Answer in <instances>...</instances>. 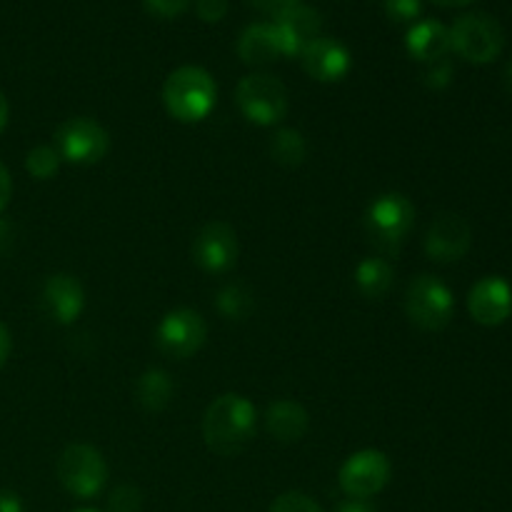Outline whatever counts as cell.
Instances as JSON below:
<instances>
[{
    "mask_svg": "<svg viewBox=\"0 0 512 512\" xmlns=\"http://www.w3.org/2000/svg\"><path fill=\"white\" fill-rule=\"evenodd\" d=\"M258 428V410L248 398L238 393H223L208 405L203 415V440L210 453H240L253 440Z\"/></svg>",
    "mask_w": 512,
    "mask_h": 512,
    "instance_id": "1",
    "label": "cell"
},
{
    "mask_svg": "<svg viewBox=\"0 0 512 512\" xmlns=\"http://www.w3.org/2000/svg\"><path fill=\"white\" fill-rule=\"evenodd\" d=\"M163 103L180 123H200L218 103V85L200 65H183L165 78Z\"/></svg>",
    "mask_w": 512,
    "mask_h": 512,
    "instance_id": "2",
    "label": "cell"
},
{
    "mask_svg": "<svg viewBox=\"0 0 512 512\" xmlns=\"http://www.w3.org/2000/svg\"><path fill=\"white\" fill-rule=\"evenodd\" d=\"M415 225V205L403 193H383L365 213V230L383 258H395Z\"/></svg>",
    "mask_w": 512,
    "mask_h": 512,
    "instance_id": "3",
    "label": "cell"
},
{
    "mask_svg": "<svg viewBox=\"0 0 512 512\" xmlns=\"http://www.w3.org/2000/svg\"><path fill=\"white\" fill-rule=\"evenodd\" d=\"M405 313L410 323L428 333H438L450 325L455 315V298L448 285L435 275H418L405 290Z\"/></svg>",
    "mask_w": 512,
    "mask_h": 512,
    "instance_id": "4",
    "label": "cell"
},
{
    "mask_svg": "<svg viewBox=\"0 0 512 512\" xmlns=\"http://www.w3.org/2000/svg\"><path fill=\"white\" fill-rule=\"evenodd\" d=\"M55 475L70 495L90 500L108 483V463L98 448L88 443H75L60 453Z\"/></svg>",
    "mask_w": 512,
    "mask_h": 512,
    "instance_id": "5",
    "label": "cell"
},
{
    "mask_svg": "<svg viewBox=\"0 0 512 512\" xmlns=\"http://www.w3.org/2000/svg\"><path fill=\"white\" fill-rule=\"evenodd\" d=\"M503 45V28L488 13H465L450 25V48L473 65L493 63Z\"/></svg>",
    "mask_w": 512,
    "mask_h": 512,
    "instance_id": "6",
    "label": "cell"
},
{
    "mask_svg": "<svg viewBox=\"0 0 512 512\" xmlns=\"http://www.w3.org/2000/svg\"><path fill=\"white\" fill-rule=\"evenodd\" d=\"M235 103L250 123L270 128L288 115V90L275 75L250 73L235 88Z\"/></svg>",
    "mask_w": 512,
    "mask_h": 512,
    "instance_id": "7",
    "label": "cell"
},
{
    "mask_svg": "<svg viewBox=\"0 0 512 512\" xmlns=\"http://www.w3.org/2000/svg\"><path fill=\"white\" fill-rule=\"evenodd\" d=\"M53 148L65 163L95 165L108 155L110 135L98 120L80 115L58 125L53 135Z\"/></svg>",
    "mask_w": 512,
    "mask_h": 512,
    "instance_id": "8",
    "label": "cell"
},
{
    "mask_svg": "<svg viewBox=\"0 0 512 512\" xmlns=\"http://www.w3.org/2000/svg\"><path fill=\"white\" fill-rule=\"evenodd\" d=\"M390 475H393V465L388 455L383 450L365 448L345 460L338 483L350 500H368L383 493L385 485L390 483Z\"/></svg>",
    "mask_w": 512,
    "mask_h": 512,
    "instance_id": "9",
    "label": "cell"
},
{
    "mask_svg": "<svg viewBox=\"0 0 512 512\" xmlns=\"http://www.w3.org/2000/svg\"><path fill=\"white\" fill-rule=\"evenodd\" d=\"M208 338V325L198 310H170L155 328V345L165 358L185 360L198 353Z\"/></svg>",
    "mask_w": 512,
    "mask_h": 512,
    "instance_id": "10",
    "label": "cell"
},
{
    "mask_svg": "<svg viewBox=\"0 0 512 512\" xmlns=\"http://www.w3.org/2000/svg\"><path fill=\"white\" fill-rule=\"evenodd\" d=\"M193 263L198 265L203 273L223 275L230 273L238 263V235H235L233 225L223 223V220H210L203 228L195 233L193 238Z\"/></svg>",
    "mask_w": 512,
    "mask_h": 512,
    "instance_id": "11",
    "label": "cell"
},
{
    "mask_svg": "<svg viewBox=\"0 0 512 512\" xmlns=\"http://www.w3.org/2000/svg\"><path fill=\"white\" fill-rule=\"evenodd\" d=\"M473 245L470 223L458 213H440L425 233V253L435 263H458Z\"/></svg>",
    "mask_w": 512,
    "mask_h": 512,
    "instance_id": "12",
    "label": "cell"
},
{
    "mask_svg": "<svg viewBox=\"0 0 512 512\" xmlns=\"http://www.w3.org/2000/svg\"><path fill=\"white\" fill-rule=\"evenodd\" d=\"M470 318L485 328H498L512 315V288L500 275H485L468 293Z\"/></svg>",
    "mask_w": 512,
    "mask_h": 512,
    "instance_id": "13",
    "label": "cell"
},
{
    "mask_svg": "<svg viewBox=\"0 0 512 512\" xmlns=\"http://www.w3.org/2000/svg\"><path fill=\"white\" fill-rule=\"evenodd\" d=\"M40 305L53 323L73 325L85 310L83 283L70 273L50 275L40 293Z\"/></svg>",
    "mask_w": 512,
    "mask_h": 512,
    "instance_id": "14",
    "label": "cell"
},
{
    "mask_svg": "<svg viewBox=\"0 0 512 512\" xmlns=\"http://www.w3.org/2000/svg\"><path fill=\"white\" fill-rule=\"evenodd\" d=\"M300 60H303L305 73L318 83H338L345 75L350 73V60L348 48L335 38H315L300 50Z\"/></svg>",
    "mask_w": 512,
    "mask_h": 512,
    "instance_id": "15",
    "label": "cell"
},
{
    "mask_svg": "<svg viewBox=\"0 0 512 512\" xmlns=\"http://www.w3.org/2000/svg\"><path fill=\"white\" fill-rule=\"evenodd\" d=\"M273 25L280 35V43H283L285 58H293V55H300V50H303L310 40L320 38L323 15L315 8H310V5L298 3L290 10H285V13L275 15Z\"/></svg>",
    "mask_w": 512,
    "mask_h": 512,
    "instance_id": "16",
    "label": "cell"
},
{
    "mask_svg": "<svg viewBox=\"0 0 512 512\" xmlns=\"http://www.w3.org/2000/svg\"><path fill=\"white\" fill-rule=\"evenodd\" d=\"M238 55L250 68H263V65L275 63L278 58H285L283 43L273 23H253L240 33Z\"/></svg>",
    "mask_w": 512,
    "mask_h": 512,
    "instance_id": "17",
    "label": "cell"
},
{
    "mask_svg": "<svg viewBox=\"0 0 512 512\" xmlns=\"http://www.w3.org/2000/svg\"><path fill=\"white\" fill-rule=\"evenodd\" d=\"M265 428L278 443H300L310 430V415L295 400H275L265 410Z\"/></svg>",
    "mask_w": 512,
    "mask_h": 512,
    "instance_id": "18",
    "label": "cell"
},
{
    "mask_svg": "<svg viewBox=\"0 0 512 512\" xmlns=\"http://www.w3.org/2000/svg\"><path fill=\"white\" fill-rule=\"evenodd\" d=\"M405 45H408V53L425 65L448 58V53L453 50L450 48V28L433 18L410 25Z\"/></svg>",
    "mask_w": 512,
    "mask_h": 512,
    "instance_id": "19",
    "label": "cell"
},
{
    "mask_svg": "<svg viewBox=\"0 0 512 512\" xmlns=\"http://www.w3.org/2000/svg\"><path fill=\"white\" fill-rule=\"evenodd\" d=\"M395 283V268L388 258H365L355 268V288L365 300H383Z\"/></svg>",
    "mask_w": 512,
    "mask_h": 512,
    "instance_id": "20",
    "label": "cell"
},
{
    "mask_svg": "<svg viewBox=\"0 0 512 512\" xmlns=\"http://www.w3.org/2000/svg\"><path fill=\"white\" fill-rule=\"evenodd\" d=\"M175 393V383L165 370L150 368L135 383V400H138L140 408H145L148 413H160L170 405Z\"/></svg>",
    "mask_w": 512,
    "mask_h": 512,
    "instance_id": "21",
    "label": "cell"
},
{
    "mask_svg": "<svg viewBox=\"0 0 512 512\" xmlns=\"http://www.w3.org/2000/svg\"><path fill=\"white\" fill-rule=\"evenodd\" d=\"M270 155L275 163L285 165V168H300L308 158V143L300 130L280 128L270 140Z\"/></svg>",
    "mask_w": 512,
    "mask_h": 512,
    "instance_id": "22",
    "label": "cell"
},
{
    "mask_svg": "<svg viewBox=\"0 0 512 512\" xmlns=\"http://www.w3.org/2000/svg\"><path fill=\"white\" fill-rule=\"evenodd\" d=\"M215 305H218L223 318L245 320L250 313H253L255 300H253V293H250L243 283H230L220 290L218 298H215Z\"/></svg>",
    "mask_w": 512,
    "mask_h": 512,
    "instance_id": "23",
    "label": "cell"
},
{
    "mask_svg": "<svg viewBox=\"0 0 512 512\" xmlns=\"http://www.w3.org/2000/svg\"><path fill=\"white\" fill-rule=\"evenodd\" d=\"M60 155L53 145H38V148L28 150L25 155V170L30 173V178L35 180H50L60 170Z\"/></svg>",
    "mask_w": 512,
    "mask_h": 512,
    "instance_id": "24",
    "label": "cell"
},
{
    "mask_svg": "<svg viewBox=\"0 0 512 512\" xmlns=\"http://www.w3.org/2000/svg\"><path fill=\"white\" fill-rule=\"evenodd\" d=\"M143 508V493L135 485H118L108 495V512H140Z\"/></svg>",
    "mask_w": 512,
    "mask_h": 512,
    "instance_id": "25",
    "label": "cell"
},
{
    "mask_svg": "<svg viewBox=\"0 0 512 512\" xmlns=\"http://www.w3.org/2000/svg\"><path fill=\"white\" fill-rule=\"evenodd\" d=\"M270 512H323V508H320L310 495L298 493V490H290V493H283L278 500H275Z\"/></svg>",
    "mask_w": 512,
    "mask_h": 512,
    "instance_id": "26",
    "label": "cell"
},
{
    "mask_svg": "<svg viewBox=\"0 0 512 512\" xmlns=\"http://www.w3.org/2000/svg\"><path fill=\"white\" fill-rule=\"evenodd\" d=\"M385 13L395 23H413L420 15V0H385Z\"/></svg>",
    "mask_w": 512,
    "mask_h": 512,
    "instance_id": "27",
    "label": "cell"
},
{
    "mask_svg": "<svg viewBox=\"0 0 512 512\" xmlns=\"http://www.w3.org/2000/svg\"><path fill=\"white\" fill-rule=\"evenodd\" d=\"M450 80H453V63H450L448 58L438 60V63H430L428 70H425V83H428L430 88H448Z\"/></svg>",
    "mask_w": 512,
    "mask_h": 512,
    "instance_id": "28",
    "label": "cell"
},
{
    "mask_svg": "<svg viewBox=\"0 0 512 512\" xmlns=\"http://www.w3.org/2000/svg\"><path fill=\"white\" fill-rule=\"evenodd\" d=\"M145 8L158 18H178L190 8V0H143Z\"/></svg>",
    "mask_w": 512,
    "mask_h": 512,
    "instance_id": "29",
    "label": "cell"
},
{
    "mask_svg": "<svg viewBox=\"0 0 512 512\" xmlns=\"http://www.w3.org/2000/svg\"><path fill=\"white\" fill-rule=\"evenodd\" d=\"M195 13L205 23H218L228 13V0H195Z\"/></svg>",
    "mask_w": 512,
    "mask_h": 512,
    "instance_id": "30",
    "label": "cell"
},
{
    "mask_svg": "<svg viewBox=\"0 0 512 512\" xmlns=\"http://www.w3.org/2000/svg\"><path fill=\"white\" fill-rule=\"evenodd\" d=\"M250 5H253V8H258L260 13H268V15H280V13H285V10H290L293 8V5H298L300 0H248Z\"/></svg>",
    "mask_w": 512,
    "mask_h": 512,
    "instance_id": "31",
    "label": "cell"
},
{
    "mask_svg": "<svg viewBox=\"0 0 512 512\" xmlns=\"http://www.w3.org/2000/svg\"><path fill=\"white\" fill-rule=\"evenodd\" d=\"M10 195H13V180H10L8 168H5L3 160H0V213L8 208Z\"/></svg>",
    "mask_w": 512,
    "mask_h": 512,
    "instance_id": "32",
    "label": "cell"
},
{
    "mask_svg": "<svg viewBox=\"0 0 512 512\" xmlns=\"http://www.w3.org/2000/svg\"><path fill=\"white\" fill-rule=\"evenodd\" d=\"M0 512H25L20 495L13 490H0Z\"/></svg>",
    "mask_w": 512,
    "mask_h": 512,
    "instance_id": "33",
    "label": "cell"
},
{
    "mask_svg": "<svg viewBox=\"0 0 512 512\" xmlns=\"http://www.w3.org/2000/svg\"><path fill=\"white\" fill-rule=\"evenodd\" d=\"M335 512H378V510H375L368 500H350L348 498L338 505V510Z\"/></svg>",
    "mask_w": 512,
    "mask_h": 512,
    "instance_id": "34",
    "label": "cell"
},
{
    "mask_svg": "<svg viewBox=\"0 0 512 512\" xmlns=\"http://www.w3.org/2000/svg\"><path fill=\"white\" fill-rule=\"evenodd\" d=\"M10 333H8V328H5L3 323H0V368H3L5 365V360H8V355H10Z\"/></svg>",
    "mask_w": 512,
    "mask_h": 512,
    "instance_id": "35",
    "label": "cell"
},
{
    "mask_svg": "<svg viewBox=\"0 0 512 512\" xmlns=\"http://www.w3.org/2000/svg\"><path fill=\"white\" fill-rule=\"evenodd\" d=\"M8 115H10V108H8V98L3 95V90H0V135H3L5 125H8Z\"/></svg>",
    "mask_w": 512,
    "mask_h": 512,
    "instance_id": "36",
    "label": "cell"
},
{
    "mask_svg": "<svg viewBox=\"0 0 512 512\" xmlns=\"http://www.w3.org/2000/svg\"><path fill=\"white\" fill-rule=\"evenodd\" d=\"M433 3L443 5V8H463V5L473 3V0H433Z\"/></svg>",
    "mask_w": 512,
    "mask_h": 512,
    "instance_id": "37",
    "label": "cell"
},
{
    "mask_svg": "<svg viewBox=\"0 0 512 512\" xmlns=\"http://www.w3.org/2000/svg\"><path fill=\"white\" fill-rule=\"evenodd\" d=\"M505 85H508V90L512 95V60L508 63V68H505Z\"/></svg>",
    "mask_w": 512,
    "mask_h": 512,
    "instance_id": "38",
    "label": "cell"
},
{
    "mask_svg": "<svg viewBox=\"0 0 512 512\" xmlns=\"http://www.w3.org/2000/svg\"><path fill=\"white\" fill-rule=\"evenodd\" d=\"M75 512H98V510H75Z\"/></svg>",
    "mask_w": 512,
    "mask_h": 512,
    "instance_id": "39",
    "label": "cell"
}]
</instances>
